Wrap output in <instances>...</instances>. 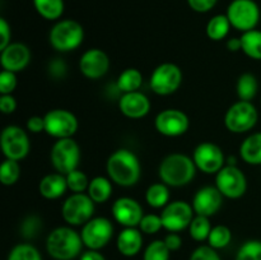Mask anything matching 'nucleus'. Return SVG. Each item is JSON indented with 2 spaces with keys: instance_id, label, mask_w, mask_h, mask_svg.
Returning a JSON list of instances; mask_svg holds the SVG:
<instances>
[{
  "instance_id": "f257e3e1",
  "label": "nucleus",
  "mask_w": 261,
  "mask_h": 260,
  "mask_svg": "<svg viewBox=\"0 0 261 260\" xmlns=\"http://www.w3.org/2000/svg\"><path fill=\"white\" fill-rule=\"evenodd\" d=\"M106 170L112 183L129 188L139 181L142 166L135 153L121 148L110 155L106 163Z\"/></svg>"
},
{
  "instance_id": "f03ea898",
  "label": "nucleus",
  "mask_w": 261,
  "mask_h": 260,
  "mask_svg": "<svg viewBox=\"0 0 261 260\" xmlns=\"http://www.w3.org/2000/svg\"><path fill=\"white\" fill-rule=\"evenodd\" d=\"M81 233L68 226L56 227L46 239V251L54 260H74L83 251Z\"/></svg>"
},
{
  "instance_id": "7ed1b4c3",
  "label": "nucleus",
  "mask_w": 261,
  "mask_h": 260,
  "mask_svg": "<svg viewBox=\"0 0 261 260\" xmlns=\"http://www.w3.org/2000/svg\"><path fill=\"white\" fill-rule=\"evenodd\" d=\"M196 170L198 168L193 158L182 153H172L162 160L158 168V175L166 185L180 188L193 181Z\"/></svg>"
},
{
  "instance_id": "20e7f679",
  "label": "nucleus",
  "mask_w": 261,
  "mask_h": 260,
  "mask_svg": "<svg viewBox=\"0 0 261 260\" xmlns=\"http://www.w3.org/2000/svg\"><path fill=\"white\" fill-rule=\"evenodd\" d=\"M50 43L56 51L68 53L75 50L84 40V30L79 22L74 19L59 20L50 31Z\"/></svg>"
},
{
  "instance_id": "39448f33",
  "label": "nucleus",
  "mask_w": 261,
  "mask_h": 260,
  "mask_svg": "<svg viewBox=\"0 0 261 260\" xmlns=\"http://www.w3.org/2000/svg\"><path fill=\"white\" fill-rule=\"evenodd\" d=\"M50 160L56 172L68 175L69 172L78 168L81 161V148L73 138L58 139L51 148Z\"/></svg>"
},
{
  "instance_id": "423d86ee",
  "label": "nucleus",
  "mask_w": 261,
  "mask_h": 260,
  "mask_svg": "<svg viewBox=\"0 0 261 260\" xmlns=\"http://www.w3.org/2000/svg\"><path fill=\"white\" fill-rule=\"evenodd\" d=\"M94 201L88 194L73 193L61 206L63 218L69 226H84L93 218Z\"/></svg>"
},
{
  "instance_id": "0eeeda50",
  "label": "nucleus",
  "mask_w": 261,
  "mask_h": 260,
  "mask_svg": "<svg viewBox=\"0 0 261 260\" xmlns=\"http://www.w3.org/2000/svg\"><path fill=\"white\" fill-rule=\"evenodd\" d=\"M257 117V110L251 102L239 101L227 110L224 125L231 133L242 134L251 130L256 125Z\"/></svg>"
},
{
  "instance_id": "6e6552de",
  "label": "nucleus",
  "mask_w": 261,
  "mask_h": 260,
  "mask_svg": "<svg viewBox=\"0 0 261 260\" xmlns=\"http://www.w3.org/2000/svg\"><path fill=\"white\" fill-rule=\"evenodd\" d=\"M226 15L232 27L247 32L255 30L260 20V8L254 0H232Z\"/></svg>"
},
{
  "instance_id": "1a4fd4ad",
  "label": "nucleus",
  "mask_w": 261,
  "mask_h": 260,
  "mask_svg": "<svg viewBox=\"0 0 261 260\" xmlns=\"http://www.w3.org/2000/svg\"><path fill=\"white\" fill-rule=\"evenodd\" d=\"M182 71L176 64L163 63L153 70L150 75V88L158 96H168L180 88Z\"/></svg>"
},
{
  "instance_id": "9d476101",
  "label": "nucleus",
  "mask_w": 261,
  "mask_h": 260,
  "mask_svg": "<svg viewBox=\"0 0 261 260\" xmlns=\"http://www.w3.org/2000/svg\"><path fill=\"white\" fill-rule=\"evenodd\" d=\"M82 240L87 249L101 250L109 245L114 236V226L109 218L96 217L87 222L81 232Z\"/></svg>"
},
{
  "instance_id": "9b49d317",
  "label": "nucleus",
  "mask_w": 261,
  "mask_h": 260,
  "mask_svg": "<svg viewBox=\"0 0 261 260\" xmlns=\"http://www.w3.org/2000/svg\"><path fill=\"white\" fill-rule=\"evenodd\" d=\"M0 144H2L3 154L8 160L20 161L30 153V139L22 127L17 125H9L4 127L0 137Z\"/></svg>"
},
{
  "instance_id": "f8f14e48",
  "label": "nucleus",
  "mask_w": 261,
  "mask_h": 260,
  "mask_svg": "<svg viewBox=\"0 0 261 260\" xmlns=\"http://www.w3.org/2000/svg\"><path fill=\"white\" fill-rule=\"evenodd\" d=\"M45 132L56 139L71 138L78 130V119L71 111L64 109L50 110L43 116Z\"/></svg>"
},
{
  "instance_id": "ddd939ff",
  "label": "nucleus",
  "mask_w": 261,
  "mask_h": 260,
  "mask_svg": "<svg viewBox=\"0 0 261 260\" xmlns=\"http://www.w3.org/2000/svg\"><path fill=\"white\" fill-rule=\"evenodd\" d=\"M216 186L222 195L228 199H239L247 190V178L236 165H227L216 173Z\"/></svg>"
},
{
  "instance_id": "4468645a",
  "label": "nucleus",
  "mask_w": 261,
  "mask_h": 260,
  "mask_svg": "<svg viewBox=\"0 0 261 260\" xmlns=\"http://www.w3.org/2000/svg\"><path fill=\"white\" fill-rule=\"evenodd\" d=\"M194 208L184 200L168 203L161 213L163 228L168 232H181L189 228L194 218Z\"/></svg>"
},
{
  "instance_id": "2eb2a0df",
  "label": "nucleus",
  "mask_w": 261,
  "mask_h": 260,
  "mask_svg": "<svg viewBox=\"0 0 261 260\" xmlns=\"http://www.w3.org/2000/svg\"><path fill=\"white\" fill-rule=\"evenodd\" d=\"M193 160L198 170L208 175H214L224 167L226 158L223 150L218 145L211 142H204L194 149Z\"/></svg>"
},
{
  "instance_id": "dca6fc26",
  "label": "nucleus",
  "mask_w": 261,
  "mask_h": 260,
  "mask_svg": "<svg viewBox=\"0 0 261 260\" xmlns=\"http://www.w3.org/2000/svg\"><path fill=\"white\" fill-rule=\"evenodd\" d=\"M188 115L177 109H166L155 116L154 126L165 137H180L189 129Z\"/></svg>"
},
{
  "instance_id": "f3484780",
  "label": "nucleus",
  "mask_w": 261,
  "mask_h": 260,
  "mask_svg": "<svg viewBox=\"0 0 261 260\" xmlns=\"http://www.w3.org/2000/svg\"><path fill=\"white\" fill-rule=\"evenodd\" d=\"M112 216L115 221L121 226L138 227L144 214H143L142 205L135 199L122 196L112 204Z\"/></svg>"
},
{
  "instance_id": "a211bd4d",
  "label": "nucleus",
  "mask_w": 261,
  "mask_h": 260,
  "mask_svg": "<svg viewBox=\"0 0 261 260\" xmlns=\"http://www.w3.org/2000/svg\"><path fill=\"white\" fill-rule=\"evenodd\" d=\"M110 59L105 51L91 48L82 55L79 60V70L89 79H99L109 71Z\"/></svg>"
},
{
  "instance_id": "6ab92c4d",
  "label": "nucleus",
  "mask_w": 261,
  "mask_h": 260,
  "mask_svg": "<svg viewBox=\"0 0 261 260\" xmlns=\"http://www.w3.org/2000/svg\"><path fill=\"white\" fill-rule=\"evenodd\" d=\"M223 195L217 186H204L199 189L193 198V208L198 216L211 217L221 209Z\"/></svg>"
},
{
  "instance_id": "aec40b11",
  "label": "nucleus",
  "mask_w": 261,
  "mask_h": 260,
  "mask_svg": "<svg viewBox=\"0 0 261 260\" xmlns=\"http://www.w3.org/2000/svg\"><path fill=\"white\" fill-rule=\"evenodd\" d=\"M30 61L31 51L24 43H9L4 50H2L0 63H2V66L4 70L18 73V71L27 68Z\"/></svg>"
},
{
  "instance_id": "412c9836",
  "label": "nucleus",
  "mask_w": 261,
  "mask_h": 260,
  "mask_svg": "<svg viewBox=\"0 0 261 260\" xmlns=\"http://www.w3.org/2000/svg\"><path fill=\"white\" fill-rule=\"evenodd\" d=\"M119 109L129 119H142L150 111V101L142 92H130L122 94L119 101Z\"/></svg>"
},
{
  "instance_id": "4be33fe9",
  "label": "nucleus",
  "mask_w": 261,
  "mask_h": 260,
  "mask_svg": "<svg viewBox=\"0 0 261 260\" xmlns=\"http://www.w3.org/2000/svg\"><path fill=\"white\" fill-rule=\"evenodd\" d=\"M143 232L137 227H125L116 240L117 251L125 257H133L143 249Z\"/></svg>"
},
{
  "instance_id": "5701e85b",
  "label": "nucleus",
  "mask_w": 261,
  "mask_h": 260,
  "mask_svg": "<svg viewBox=\"0 0 261 260\" xmlns=\"http://www.w3.org/2000/svg\"><path fill=\"white\" fill-rule=\"evenodd\" d=\"M68 189L66 176L59 172L46 175L38 185V191L41 195L45 199H51V200L63 196Z\"/></svg>"
},
{
  "instance_id": "b1692460",
  "label": "nucleus",
  "mask_w": 261,
  "mask_h": 260,
  "mask_svg": "<svg viewBox=\"0 0 261 260\" xmlns=\"http://www.w3.org/2000/svg\"><path fill=\"white\" fill-rule=\"evenodd\" d=\"M240 155L249 165H261V133L251 134L242 142Z\"/></svg>"
},
{
  "instance_id": "393cba45",
  "label": "nucleus",
  "mask_w": 261,
  "mask_h": 260,
  "mask_svg": "<svg viewBox=\"0 0 261 260\" xmlns=\"http://www.w3.org/2000/svg\"><path fill=\"white\" fill-rule=\"evenodd\" d=\"M87 194L91 196L94 203H105L110 199L112 194L111 180L103 176H97L89 181Z\"/></svg>"
},
{
  "instance_id": "a878e982",
  "label": "nucleus",
  "mask_w": 261,
  "mask_h": 260,
  "mask_svg": "<svg viewBox=\"0 0 261 260\" xmlns=\"http://www.w3.org/2000/svg\"><path fill=\"white\" fill-rule=\"evenodd\" d=\"M143 84V75L138 69L127 68L121 71L117 78L116 86L119 91L122 93H130V92H137Z\"/></svg>"
},
{
  "instance_id": "bb28decb",
  "label": "nucleus",
  "mask_w": 261,
  "mask_h": 260,
  "mask_svg": "<svg viewBox=\"0 0 261 260\" xmlns=\"http://www.w3.org/2000/svg\"><path fill=\"white\" fill-rule=\"evenodd\" d=\"M244 54L254 60H261V31L251 30L242 33L241 37Z\"/></svg>"
},
{
  "instance_id": "cd10ccee",
  "label": "nucleus",
  "mask_w": 261,
  "mask_h": 260,
  "mask_svg": "<svg viewBox=\"0 0 261 260\" xmlns=\"http://www.w3.org/2000/svg\"><path fill=\"white\" fill-rule=\"evenodd\" d=\"M231 27L232 24L226 14H217L212 17L206 24V36L212 41H222L228 35Z\"/></svg>"
},
{
  "instance_id": "c85d7f7f",
  "label": "nucleus",
  "mask_w": 261,
  "mask_h": 260,
  "mask_svg": "<svg viewBox=\"0 0 261 260\" xmlns=\"http://www.w3.org/2000/svg\"><path fill=\"white\" fill-rule=\"evenodd\" d=\"M257 88H259V83L254 74L244 73L240 75L236 84V92L240 101L251 102L252 98L256 96Z\"/></svg>"
},
{
  "instance_id": "c756f323",
  "label": "nucleus",
  "mask_w": 261,
  "mask_h": 260,
  "mask_svg": "<svg viewBox=\"0 0 261 260\" xmlns=\"http://www.w3.org/2000/svg\"><path fill=\"white\" fill-rule=\"evenodd\" d=\"M145 200L152 208H165L170 200V190L165 183L150 185L145 193Z\"/></svg>"
},
{
  "instance_id": "7c9ffc66",
  "label": "nucleus",
  "mask_w": 261,
  "mask_h": 260,
  "mask_svg": "<svg viewBox=\"0 0 261 260\" xmlns=\"http://www.w3.org/2000/svg\"><path fill=\"white\" fill-rule=\"evenodd\" d=\"M38 14L47 20H56L64 13V0H33Z\"/></svg>"
},
{
  "instance_id": "2f4dec72",
  "label": "nucleus",
  "mask_w": 261,
  "mask_h": 260,
  "mask_svg": "<svg viewBox=\"0 0 261 260\" xmlns=\"http://www.w3.org/2000/svg\"><path fill=\"white\" fill-rule=\"evenodd\" d=\"M212 228L213 227H212L211 221H209V217L196 214L193 221H191L190 226H189V235H190L191 239L198 242H203L205 240L208 241Z\"/></svg>"
},
{
  "instance_id": "473e14b6",
  "label": "nucleus",
  "mask_w": 261,
  "mask_h": 260,
  "mask_svg": "<svg viewBox=\"0 0 261 260\" xmlns=\"http://www.w3.org/2000/svg\"><path fill=\"white\" fill-rule=\"evenodd\" d=\"M232 241V231L224 224H218L212 228L208 237V245L216 250H222Z\"/></svg>"
},
{
  "instance_id": "72a5a7b5",
  "label": "nucleus",
  "mask_w": 261,
  "mask_h": 260,
  "mask_svg": "<svg viewBox=\"0 0 261 260\" xmlns=\"http://www.w3.org/2000/svg\"><path fill=\"white\" fill-rule=\"evenodd\" d=\"M7 260H43L42 255L36 246L28 242H22L13 247Z\"/></svg>"
},
{
  "instance_id": "f704fd0d",
  "label": "nucleus",
  "mask_w": 261,
  "mask_h": 260,
  "mask_svg": "<svg viewBox=\"0 0 261 260\" xmlns=\"http://www.w3.org/2000/svg\"><path fill=\"white\" fill-rule=\"evenodd\" d=\"M20 166L18 161L8 160L5 158L4 162L0 166V181L3 185L12 186L19 180Z\"/></svg>"
},
{
  "instance_id": "c9c22d12",
  "label": "nucleus",
  "mask_w": 261,
  "mask_h": 260,
  "mask_svg": "<svg viewBox=\"0 0 261 260\" xmlns=\"http://www.w3.org/2000/svg\"><path fill=\"white\" fill-rule=\"evenodd\" d=\"M171 251L163 240L150 242L143 252V260H170Z\"/></svg>"
},
{
  "instance_id": "e433bc0d",
  "label": "nucleus",
  "mask_w": 261,
  "mask_h": 260,
  "mask_svg": "<svg viewBox=\"0 0 261 260\" xmlns=\"http://www.w3.org/2000/svg\"><path fill=\"white\" fill-rule=\"evenodd\" d=\"M234 260H261V241L249 240L237 251Z\"/></svg>"
},
{
  "instance_id": "4c0bfd02",
  "label": "nucleus",
  "mask_w": 261,
  "mask_h": 260,
  "mask_svg": "<svg viewBox=\"0 0 261 260\" xmlns=\"http://www.w3.org/2000/svg\"><path fill=\"white\" fill-rule=\"evenodd\" d=\"M66 176V183H68V188L70 189L73 193H84L88 190L89 181L86 173L81 170H74L69 172Z\"/></svg>"
},
{
  "instance_id": "58836bf2",
  "label": "nucleus",
  "mask_w": 261,
  "mask_h": 260,
  "mask_svg": "<svg viewBox=\"0 0 261 260\" xmlns=\"http://www.w3.org/2000/svg\"><path fill=\"white\" fill-rule=\"evenodd\" d=\"M138 227L143 233L154 235L163 228L162 218L157 214H144Z\"/></svg>"
},
{
  "instance_id": "ea45409f",
  "label": "nucleus",
  "mask_w": 261,
  "mask_h": 260,
  "mask_svg": "<svg viewBox=\"0 0 261 260\" xmlns=\"http://www.w3.org/2000/svg\"><path fill=\"white\" fill-rule=\"evenodd\" d=\"M189 260H222V257L218 254V250L209 245H200L191 252Z\"/></svg>"
},
{
  "instance_id": "a19ab883",
  "label": "nucleus",
  "mask_w": 261,
  "mask_h": 260,
  "mask_svg": "<svg viewBox=\"0 0 261 260\" xmlns=\"http://www.w3.org/2000/svg\"><path fill=\"white\" fill-rule=\"evenodd\" d=\"M17 87V76L13 71H8L3 69L0 73V93L12 94Z\"/></svg>"
},
{
  "instance_id": "79ce46f5",
  "label": "nucleus",
  "mask_w": 261,
  "mask_h": 260,
  "mask_svg": "<svg viewBox=\"0 0 261 260\" xmlns=\"http://www.w3.org/2000/svg\"><path fill=\"white\" fill-rule=\"evenodd\" d=\"M40 229V219L36 217H28L22 226V233L24 235L25 239H33L38 233Z\"/></svg>"
},
{
  "instance_id": "37998d69",
  "label": "nucleus",
  "mask_w": 261,
  "mask_h": 260,
  "mask_svg": "<svg viewBox=\"0 0 261 260\" xmlns=\"http://www.w3.org/2000/svg\"><path fill=\"white\" fill-rule=\"evenodd\" d=\"M218 0H188V4L194 12L206 13L216 7Z\"/></svg>"
},
{
  "instance_id": "c03bdc74",
  "label": "nucleus",
  "mask_w": 261,
  "mask_h": 260,
  "mask_svg": "<svg viewBox=\"0 0 261 260\" xmlns=\"http://www.w3.org/2000/svg\"><path fill=\"white\" fill-rule=\"evenodd\" d=\"M10 37H12L10 25L8 24V22L4 18H0V51L4 50L9 45Z\"/></svg>"
},
{
  "instance_id": "a18cd8bd",
  "label": "nucleus",
  "mask_w": 261,
  "mask_h": 260,
  "mask_svg": "<svg viewBox=\"0 0 261 260\" xmlns=\"http://www.w3.org/2000/svg\"><path fill=\"white\" fill-rule=\"evenodd\" d=\"M17 109V101L12 94H2L0 97V111L3 114H13Z\"/></svg>"
},
{
  "instance_id": "49530a36",
  "label": "nucleus",
  "mask_w": 261,
  "mask_h": 260,
  "mask_svg": "<svg viewBox=\"0 0 261 260\" xmlns=\"http://www.w3.org/2000/svg\"><path fill=\"white\" fill-rule=\"evenodd\" d=\"M27 130L33 134H38L41 132H45V119L43 116H31L27 120Z\"/></svg>"
},
{
  "instance_id": "de8ad7c7",
  "label": "nucleus",
  "mask_w": 261,
  "mask_h": 260,
  "mask_svg": "<svg viewBox=\"0 0 261 260\" xmlns=\"http://www.w3.org/2000/svg\"><path fill=\"white\" fill-rule=\"evenodd\" d=\"M166 246L170 249V251H177L182 246V239L180 237V235L177 232H170V233L166 235V237L163 239Z\"/></svg>"
},
{
  "instance_id": "09e8293b",
  "label": "nucleus",
  "mask_w": 261,
  "mask_h": 260,
  "mask_svg": "<svg viewBox=\"0 0 261 260\" xmlns=\"http://www.w3.org/2000/svg\"><path fill=\"white\" fill-rule=\"evenodd\" d=\"M79 260H106L103 254L99 252V250H89L87 249L79 256Z\"/></svg>"
},
{
  "instance_id": "8fccbe9b",
  "label": "nucleus",
  "mask_w": 261,
  "mask_h": 260,
  "mask_svg": "<svg viewBox=\"0 0 261 260\" xmlns=\"http://www.w3.org/2000/svg\"><path fill=\"white\" fill-rule=\"evenodd\" d=\"M227 48L232 53H236V51L242 50V43H241V38H229L227 41Z\"/></svg>"
}]
</instances>
